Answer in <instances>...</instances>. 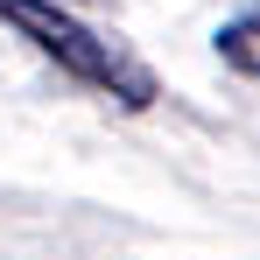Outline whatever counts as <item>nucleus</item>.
Instances as JSON below:
<instances>
[{
	"label": "nucleus",
	"mask_w": 260,
	"mask_h": 260,
	"mask_svg": "<svg viewBox=\"0 0 260 260\" xmlns=\"http://www.w3.org/2000/svg\"><path fill=\"white\" fill-rule=\"evenodd\" d=\"M218 56H225V63H239L246 78H260V7L218 28Z\"/></svg>",
	"instance_id": "f03ea898"
},
{
	"label": "nucleus",
	"mask_w": 260,
	"mask_h": 260,
	"mask_svg": "<svg viewBox=\"0 0 260 260\" xmlns=\"http://www.w3.org/2000/svg\"><path fill=\"white\" fill-rule=\"evenodd\" d=\"M0 21H14L21 36H36L43 56H56L71 78H85V85L113 91V99H127V106H148L155 99V78L127 63L113 43H99L85 21H71V14H56V0H0Z\"/></svg>",
	"instance_id": "f257e3e1"
}]
</instances>
